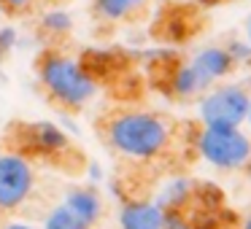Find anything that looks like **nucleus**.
Wrapping results in <instances>:
<instances>
[{"mask_svg":"<svg viewBox=\"0 0 251 229\" xmlns=\"http://www.w3.org/2000/svg\"><path fill=\"white\" fill-rule=\"evenodd\" d=\"M149 0H95V14L103 22H127L146 8Z\"/></svg>","mask_w":251,"mask_h":229,"instance_id":"9b49d317","label":"nucleus"},{"mask_svg":"<svg viewBox=\"0 0 251 229\" xmlns=\"http://www.w3.org/2000/svg\"><path fill=\"white\" fill-rule=\"evenodd\" d=\"M38 175L30 162L17 148L0 151V213H14L25 207L35 194Z\"/></svg>","mask_w":251,"mask_h":229,"instance_id":"423d86ee","label":"nucleus"},{"mask_svg":"<svg viewBox=\"0 0 251 229\" xmlns=\"http://www.w3.org/2000/svg\"><path fill=\"white\" fill-rule=\"evenodd\" d=\"M173 130L151 111H122L105 121V140L119 157L132 162H151L170 146Z\"/></svg>","mask_w":251,"mask_h":229,"instance_id":"f257e3e1","label":"nucleus"},{"mask_svg":"<svg viewBox=\"0 0 251 229\" xmlns=\"http://www.w3.org/2000/svg\"><path fill=\"white\" fill-rule=\"evenodd\" d=\"M17 44H19L17 27H11V24H0V65L8 60V54L17 49Z\"/></svg>","mask_w":251,"mask_h":229,"instance_id":"ddd939ff","label":"nucleus"},{"mask_svg":"<svg viewBox=\"0 0 251 229\" xmlns=\"http://www.w3.org/2000/svg\"><path fill=\"white\" fill-rule=\"evenodd\" d=\"M19 135V148L25 157H41V159H57L71 151V135L62 130L57 121H33L25 124Z\"/></svg>","mask_w":251,"mask_h":229,"instance_id":"0eeeda50","label":"nucleus"},{"mask_svg":"<svg viewBox=\"0 0 251 229\" xmlns=\"http://www.w3.org/2000/svg\"><path fill=\"white\" fill-rule=\"evenodd\" d=\"M116 229H119V227H116Z\"/></svg>","mask_w":251,"mask_h":229,"instance_id":"aec40b11","label":"nucleus"},{"mask_svg":"<svg viewBox=\"0 0 251 229\" xmlns=\"http://www.w3.org/2000/svg\"><path fill=\"white\" fill-rule=\"evenodd\" d=\"M103 216V197L92 186H73L41 221V229H95Z\"/></svg>","mask_w":251,"mask_h":229,"instance_id":"20e7f679","label":"nucleus"},{"mask_svg":"<svg viewBox=\"0 0 251 229\" xmlns=\"http://www.w3.org/2000/svg\"><path fill=\"white\" fill-rule=\"evenodd\" d=\"M240 229H251V216H246V221H243V227Z\"/></svg>","mask_w":251,"mask_h":229,"instance_id":"dca6fc26","label":"nucleus"},{"mask_svg":"<svg viewBox=\"0 0 251 229\" xmlns=\"http://www.w3.org/2000/svg\"><path fill=\"white\" fill-rule=\"evenodd\" d=\"M251 94L243 84H219L200 94V124L202 127H240L249 116Z\"/></svg>","mask_w":251,"mask_h":229,"instance_id":"39448f33","label":"nucleus"},{"mask_svg":"<svg viewBox=\"0 0 251 229\" xmlns=\"http://www.w3.org/2000/svg\"><path fill=\"white\" fill-rule=\"evenodd\" d=\"M211 221H216V207H195V210H168L162 229H213Z\"/></svg>","mask_w":251,"mask_h":229,"instance_id":"9d476101","label":"nucleus"},{"mask_svg":"<svg viewBox=\"0 0 251 229\" xmlns=\"http://www.w3.org/2000/svg\"><path fill=\"white\" fill-rule=\"evenodd\" d=\"M0 229H41V227H35V224H27V221H6Z\"/></svg>","mask_w":251,"mask_h":229,"instance_id":"2eb2a0df","label":"nucleus"},{"mask_svg":"<svg viewBox=\"0 0 251 229\" xmlns=\"http://www.w3.org/2000/svg\"><path fill=\"white\" fill-rule=\"evenodd\" d=\"M195 148L208 164L219 170H240L249 164L251 137L240 127H200Z\"/></svg>","mask_w":251,"mask_h":229,"instance_id":"7ed1b4c3","label":"nucleus"},{"mask_svg":"<svg viewBox=\"0 0 251 229\" xmlns=\"http://www.w3.org/2000/svg\"><path fill=\"white\" fill-rule=\"evenodd\" d=\"M38 84L46 97L60 108L78 111L98 94V78L89 73L87 62L62 51H44L38 60Z\"/></svg>","mask_w":251,"mask_h":229,"instance_id":"f03ea898","label":"nucleus"},{"mask_svg":"<svg viewBox=\"0 0 251 229\" xmlns=\"http://www.w3.org/2000/svg\"><path fill=\"white\" fill-rule=\"evenodd\" d=\"M41 0H0V8L6 14H25L30 8H35Z\"/></svg>","mask_w":251,"mask_h":229,"instance_id":"4468645a","label":"nucleus"},{"mask_svg":"<svg viewBox=\"0 0 251 229\" xmlns=\"http://www.w3.org/2000/svg\"><path fill=\"white\" fill-rule=\"evenodd\" d=\"M189 65L200 73L208 87H213L216 81L227 78L229 73L238 68V62H235V57L229 54V49H224V46H208V49H200L192 57Z\"/></svg>","mask_w":251,"mask_h":229,"instance_id":"6e6552de","label":"nucleus"},{"mask_svg":"<svg viewBox=\"0 0 251 229\" xmlns=\"http://www.w3.org/2000/svg\"><path fill=\"white\" fill-rule=\"evenodd\" d=\"M41 30H44L46 35H51V38L68 35L73 30L71 11H65V8H46V11L41 14Z\"/></svg>","mask_w":251,"mask_h":229,"instance_id":"f8f14e48","label":"nucleus"},{"mask_svg":"<svg viewBox=\"0 0 251 229\" xmlns=\"http://www.w3.org/2000/svg\"><path fill=\"white\" fill-rule=\"evenodd\" d=\"M249 46H251V22H249Z\"/></svg>","mask_w":251,"mask_h":229,"instance_id":"f3484780","label":"nucleus"},{"mask_svg":"<svg viewBox=\"0 0 251 229\" xmlns=\"http://www.w3.org/2000/svg\"><path fill=\"white\" fill-rule=\"evenodd\" d=\"M246 167H249V173H251V157H249V164H246Z\"/></svg>","mask_w":251,"mask_h":229,"instance_id":"6ab92c4d","label":"nucleus"},{"mask_svg":"<svg viewBox=\"0 0 251 229\" xmlns=\"http://www.w3.org/2000/svg\"><path fill=\"white\" fill-rule=\"evenodd\" d=\"M165 210L151 200H125L119 207V229H162Z\"/></svg>","mask_w":251,"mask_h":229,"instance_id":"1a4fd4ad","label":"nucleus"},{"mask_svg":"<svg viewBox=\"0 0 251 229\" xmlns=\"http://www.w3.org/2000/svg\"><path fill=\"white\" fill-rule=\"evenodd\" d=\"M246 121H249V124H251V108H249V116H246Z\"/></svg>","mask_w":251,"mask_h":229,"instance_id":"a211bd4d","label":"nucleus"}]
</instances>
